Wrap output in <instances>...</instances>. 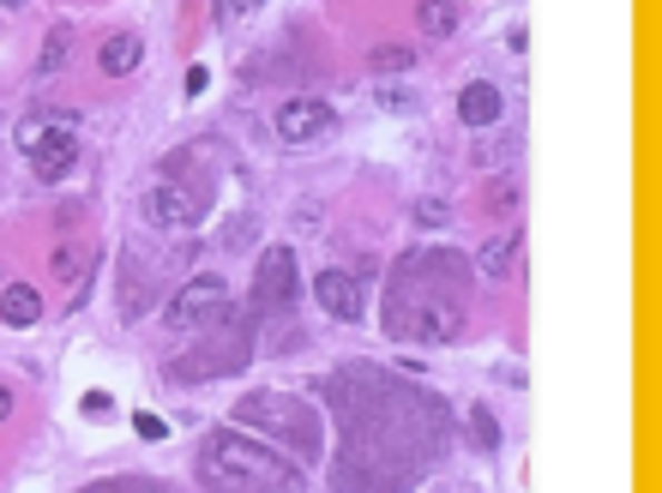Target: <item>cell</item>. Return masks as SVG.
I'll list each match as a JSON object with an SVG mask.
<instances>
[{"mask_svg":"<svg viewBox=\"0 0 662 493\" xmlns=\"http://www.w3.org/2000/svg\"><path fill=\"white\" fill-rule=\"evenodd\" d=\"M199 482L211 493H277V487H296V463H284L277 452L241 440V433H211L199 452Z\"/></svg>","mask_w":662,"mask_h":493,"instance_id":"cell-1","label":"cell"},{"mask_svg":"<svg viewBox=\"0 0 662 493\" xmlns=\"http://www.w3.org/2000/svg\"><path fill=\"white\" fill-rule=\"evenodd\" d=\"M224 302H229L224 277H194V283H181V295L169 302L164 325L169 332H205V325L224 319Z\"/></svg>","mask_w":662,"mask_h":493,"instance_id":"cell-2","label":"cell"},{"mask_svg":"<svg viewBox=\"0 0 662 493\" xmlns=\"http://www.w3.org/2000/svg\"><path fill=\"white\" fill-rule=\"evenodd\" d=\"M302 295V272H296V247H265L259 272H254V302L265 313H289Z\"/></svg>","mask_w":662,"mask_h":493,"instance_id":"cell-3","label":"cell"},{"mask_svg":"<svg viewBox=\"0 0 662 493\" xmlns=\"http://www.w3.org/2000/svg\"><path fill=\"white\" fill-rule=\"evenodd\" d=\"M19 145L31 151V162H37V175H67L72 162H79V139H72L67 127H55V121H24L19 127Z\"/></svg>","mask_w":662,"mask_h":493,"instance_id":"cell-4","label":"cell"},{"mask_svg":"<svg viewBox=\"0 0 662 493\" xmlns=\"http://www.w3.org/2000/svg\"><path fill=\"white\" fill-rule=\"evenodd\" d=\"M247 422H254V427H277L284 440H302V452H314V445H319L314 415H307V410H284V397H247L241 403V427Z\"/></svg>","mask_w":662,"mask_h":493,"instance_id":"cell-5","label":"cell"},{"mask_svg":"<svg viewBox=\"0 0 662 493\" xmlns=\"http://www.w3.org/2000/svg\"><path fill=\"white\" fill-rule=\"evenodd\" d=\"M332 102H319V97H289L284 109H277V139L284 145H314V139H326L332 132Z\"/></svg>","mask_w":662,"mask_h":493,"instance_id":"cell-6","label":"cell"},{"mask_svg":"<svg viewBox=\"0 0 662 493\" xmlns=\"http://www.w3.org/2000/svg\"><path fill=\"white\" fill-rule=\"evenodd\" d=\"M314 295H319V307H326L332 319H344V325L362 319V277H349V272H319V277H314Z\"/></svg>","mask_w":662,"mask_h":493,"instance_id":"cell-7","label":"cell"},{"mask_svg":"<svg viewBox=\"0 0 662 493\" xmlns=\"http://www.w3.org/2000/svg\"><path fill=\"white\" fill-rule=\"evenodd\" d=\"M145 217L164 223V229H187V223L199 217V205L187 199L181 187H151V193H145Z\"/></svg>","mask_w":662,"mask_h":493,"instance_id":"cell-8","label":"cell"},{"mask_svg":"<svg viewBox=\"0 0 662 493\" xmlns=\"http://www.w3.org/2000/svg\"><path fill=\"white\" fill-rule=\"evenodd\" d=\"M500 109H506V102H500V91H494V85H482V79L458 91V115H464V127H476V132L500 127Z\"/></svg>","mask_w":662,"mask_h":493,"instance_id":"cell-9","label":"cell"},{"mask_svg":"<svg viewBox=\"0 0 662 493\" xmlns=\"http://www.w3.org/2000/svg\"><path fill=\"white\" fill-rule=\"evenodd\" d=\"M145 61V42L132 37V31H121V37H102V49H97V67L109 72V79H127L132 67Z\"/></svg>","mask_w":662,"mask_h":493,"instance_id":"cell-10","label":"cell"},{"mask_svg":"<svg viewBox=\"0 0 662 493\" xmlns=\"http://www.w3.org/2000/svg\"><path fill=\"white\" fill-rule=\"evenodd\" d=\"M0 319L19 325V332H24V325H37L42 319V295L31 289V283H7V295H0Z\"/></svg>","mask_w":662,"mask_h":493,"instance_id":"cell-11","label":"cell"},{"mask_svg":"<svg viewBox=\"0 0 662 493\" xmlns=\"http://www.w3.org/2000/svg\"><path fill=\"white\" fill-rule=\"evenodd\" d=\"M458 19H464V12L452 7V0H422V7H416V24H422L434 42H446L452 31H458Z\"/></svg>","mask_w":662,"mask_h":493,"instance_id":"cell-12","label":"cell"},{"mask_svg":"<svg viewBox=\"0 0 662 493\" xmlns=\"http://www.w3.org/2000/svg\"><path fill=\"white\" fill-rule=\"evenodd\" d=\"M512 259H518V235H500V241H488V247L476 253V272L482 277H506Z\"/></svg>","mask_w":662,"mask_h":493,"instance_id":"cell-13","label":"cell"},{"mask_svg":"<svg viewBox=\"0 0 662 493\" xmlns=\"http://www.w3.org/2000/svg\"><path fill=\"white\" fill-rule=\"evenodd\" d=\"M470 445H476V452H494V445H500V422L482 410V403L470 410Z\"/></svg>","mask_w":662,"mask_h":493,"instance_id":"cell-14","label":"cell"},{"mask_svg":"<svg viewBox=\"0 0 662 493\" xmlns=\"http://www.w3.org/2000/svg\"><path fill=\"white\" fill-rule=\"evenodd\" d=\"M374 67L379 72H409V67H416V55H409L404 42H386V49H374Z\"/></svg>","mask_w":662,"mask_h":493,"instance_id":"cell-15","label":"cell"},{"mask_svg":"<svg viewBox=\"0 0 662 493\" xmlns=\"http://www.w3.org/2000/svg\"><path fill=\"white\" fill-rule=\"evenodd\" d=\"M67 49H72V24H61V31H55L49 42H42V67H49V72H55V67H61V61H67Z\"/></svg>","mask_w":662,"mask_h":493,"instance_id":"cell-16","label":"cell"},{"mask_svg":"<svg viewBox=\"0 0 662 493\" xmlns=\"http://www.w3.org/2000/svg\"><path fill=\"white\" fill-rule=\"evenodd\" d=\"M49 265H55V277H61V283H72V277L85 272V253H79V247H55Z\"/></svg>","mask_w":662,"mask_h":493,"instance_id":"cell-17","label":"cell"},{"mask_svg":"<svg viewBox=\"0 0 662 493\" xmlns=\"http://www.w3.org/2000/svg\"><path fill=\"white\" fill-rule=\"evenodd\" d=\"M132 433H139V440H169V422H164V415H151V410H139V415H132Z\"/></svg>","mask_w":662,"mask_h":493,"instance_id":"cell-18","label":"cell"},{"mask_svg":"<svg viewBox=\"0 0 662 493\" xmlns=\"http://www.w3.org/2000/svg\"><path fill=\"white\" fill-rule=\"evenodd\" d=\"M446 217H452V205H446V199H422V205H416V223H428V229H439Z\"/></svg>","mask_w":662,"mask_h":493,"instance_id":"cell-19","label":"cell"},{"mask_svg":"<svg viewBox=\"0 0 662 493\" xmlns=\"http://www.w3.org/2000/svg\"><path fill=\"white\" fill-rule=\"evenodd\" d=\"M85 415H91V422H109V415H115V397H109V392H85Z\"/></svg>","mask_w":662,"mask_h":493,"instance_id":"cell-20","label":"cell"},{"mask_svg":"<svg viewBox=\"0 0 662 493\" xmlns=\"http://www.w3.org/2000/svg\"><path fill=\"white\" fill-rule=\"evenodd\" d=\"M205 85H211V72H205V67H194V72H187V97H199Z\"/></svg>","mask_w":662,"mask_h":493,"instance_id":"cell-21","label":"cell"},{"mask_svg":"<svg viewBox=\"0 0 662 493\" xmlns=\"http://www.w3.org/2000/svg\"><path fill=\"white\" fill-rule=\"evenodd\" d=\"M85 493H164V487H85Z\"/></svg>","mask_w":662,"mask_h":493,"instance_id":"cell-22","label":"cell"},{"mask_svg":"<svg viewBox=\"0 0 662 493\" xmlns=\"http://www.w3.org/2000/svg\"><path fill=\"white\" fill-rule=\"evenodd\" d=\"M7 415H12V392L0 385V422H7Z\"/></svg>","mask_w":662,"mask_h":493,"instance_id":"cell-23","label":"cell"}]
</instances>
